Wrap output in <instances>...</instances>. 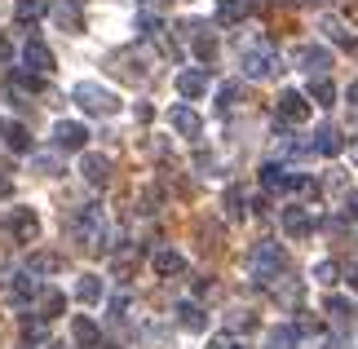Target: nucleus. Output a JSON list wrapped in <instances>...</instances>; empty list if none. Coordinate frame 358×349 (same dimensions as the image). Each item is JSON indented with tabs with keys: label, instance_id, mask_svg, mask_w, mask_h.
Segmentation results:
<instances>
[{
	"label": "nucleus",
	"instance_id": "f257e3e1",
	"mask_svg": "<svg viewBox=\"0 0 358 349\" xmlns=\"http://www.w3.org/2000/svg\"><path fill=\"white\" fill-rule=\"evenodd\" d=\"M248 270H252L257 287H270L287 274V252L274 239H261V243H252V252H248Z\"/></svg>",
	"mask_w": 358,
	"mask_h": 349
},
{
	"label": "nucleus",
	"instance_id": "f03ea898",
	"mask_svg": "<svg viewBox=\"0 0 358 349\" xmlns=\"http://www.w3.org/2000/svg\"><path fill=\"white\" fill-rule=\"evenodd\" d=\"M71 234H76V239H85L98 257L111 252V226H106V213H102L98 204H85V208L71 217Z\"/></svg>",
	"mask_w": 358,
	"mask_h": 349
},
{
	"label": "nucleus",
	"instance_id": "7ed1b4c3",
	"mask_svg": "<svg viewBox=\"0 0 358 349\" xmlns=\"http://www.w3.org/2000/svg\"><path fill=\"white\" fill-rule=\"evenodd\" d=\"M71 97H76V106L85 111V115H98V120H106V115H115V111H120V97L111 89L93 85V80H80Z\"/></svg>",
	"mask_w": 358,
	"mask_h": 349
},
{
	"label": "nucleus",
	"instance_id": "20e7f679",
	"mask_svg": "<svg viewBox=\"0 0 358 349\" xmlns=\"http://www.w3.org/2000/svg\"><path fill=\"white\" fill-rule=\"evenodd\" d=\"M5 234H9V239L13 243H36L40 239V213H36V208H9V213H5Z\"/></svg>",
	"mask_w": 358,
	"mask_h": 349
},
{
	"label": "nucleus",
	"instance_id": "39448f33",
	"mask_svg": "<svg viewBox=\"0 0 358 349\" xmlns=\"http://www.w3.org/2000/svg\"><path fill=\"white\" fill-rule=\"evenodd\" d=\"M279 71H283V58L270 45H252V49L243 53V76L248 80H270V76H279Z\"/></svg>",
	"mask_w": 358,
	"mask_h": 349
},
{
	"label": "nucleus",
	"instance_id": "423d86ee",
	"mask_svg": "<svg viewBox=\"0 0 358 349\" xmlns=\"http://www.w3.org/2000/svg\"><path fill=\"white\" fill-rule=\"evenodd\" d=\"M310 97L301 89H283L279 93V120L287 124V129H301V124H310Z\"/></svg>",
	"mask_w": 358,
	"mask_h": 349
},
{
	"label": "nucleus",
	"instance_id": "0eeeda50",
	"mask_svg": "<svg viewBox=\"0 0 358 349\" xmlns=\"http://www.w3.org/2000/svg\"><path fill=\"white\" fill-rule=\"evenodd\" d=\"M53 146H58V150H80V155H85L89 124L85 120H58V124H53Z\"/></svg>",
	"mask_w": 358,
	"mask_h": 349
},
{
	"label": "nucleus",
	"instance_id": "6e6552de",
	"mask_svg": "<svg viewBox=\"0 0 358 349\" xmlns=\"http://www.w3.org/2000/svg\"><path fill=\"white\" fill-rule=\"evenodd\" d=\"M22 71H31V76L53 71V49H49L40 36H31V40L22 45Z\"/></svg>",
	"mask_w": 358,
	"mask_h": 349
},
{
	"label": "nucleus",
	"instance_id": "1a4fd4ad",
	"mask_svg": "<svg viewBox=\"0 0 358 349\" xmlns=\"http://www.w3.org/2000/svg\"><path fill=\"white\" fill-rule=\"evenodd\" d=\"M0 142H5L13 155H31V150H36L31 129H27V124H18V120H0Z\"/></svg>",
	"mask_w": 358,
	"mask_h": 349
},
{
	"label": "nucleus",
	"instance_id": "9d476101",
	"mask_svg": "<svg viewBox=\"0 0 358 349\" xmlns=\"http://www.w3.org/2000/svg\"><path fill=\"white\" fill-rule=\"evenodd\" d=\"M80 177H85L93 190H106L111 186V159L106 155H80Z\"/></svg>",
	"mask_w": 358,
	"mask_h": 349
},
{
	"label": "nucleus",
	"instance_id": "9b49d317",
	"mask_svg": "<svg viewBox=\"0 0 358 349\" xmlns=\"http://www.w3.org/2000/svg\"><path fill=\"white\" fill-rule=\"evenodd\" d=\"M186 257L177 252V248H159V252H150V270H155V278H177L186 274Z\"/></svg>",
	"mask_w": 358,
	"mask_h": 349
},
{
	"label": "nucleus",
	"instance_id": "f8f14e48",
	"mask_svg": "<svg viewBox=\"0 0 358 349\" xmlns=\"http://www.w3.org/2000/svg\"><path fill=\"white\" fill-rule=\"evenodd\" d=\"M314 155H327V159H332V155H341V150H345V133H341L336 129V124H319V129H314Z\"/></svg>",
	"mask_w": 358,
	"mask_h": 349
},
{
	"label": "nucleus",
	"instance_id": "ddd939ff",
	"mask_svg": "<svg viewBox=\"0 0 358 349\" xmlns=\"http://www.w3.org/2000/svg\"><path fill=\"white\" fill-rule=\"evenodd\" d=\"M177 323H182L190 336H199V332H208V310H203L199 301H177Z\"/></svg>",
	"mask_w": 358,
	"mask_h": 349
},
{
	"label": "nucleus",
	"instance_id": "4468645a",
	"mask_svg": "<svg viewBox=\"0 0 358 349\" xmlns=\"http://www.w3.org/2000/svg\"><path fill=\"white\" fill-rule=\"evenodd\" d=\"M177 93H182L186 102L203 97V93H208V71H203V66H186V71L177 76Z\"/></svg>",
	"mask_w": 358,
	"mask_h": 349
},
{
	"label": "nucleus",
	"instance_id": "2eb2a0df",
	"mask_svg": "<svg viewBox=\"0 0 358 349\" xmlns=\"http://www.w3.org/2000/svg\"><path fill=\"white\" fill-rule=\"evenodd\" d=\"M283 234H287V239H310V234H314V217L306 213V208H287V213H283Z\"/></svg>",
	"mask_w": 358,
	"mask_h": 349
},
{
	"label": "nucleus",
	"instance_id": "dca6fc26",
	"mask_svg": "<svg viewBox=\"0 0 358 349\" xmlns=\"http://www.w3.org/2000/svg\"><path fill=\"white\" fill-rule=\"evenodd\" d=\"M301 93L310 97V106H332L336 97H341V89H336V85H332L327 76H314V80H310V85L301 89Z\"/></svg>",
	"mask_w": 358,
	"mask_h": 349
},
{
	"label": "nucleus",
	"instance_id": "f3484780",
	"mask_svg": "<svg viewBox=\"0 0 358 349\" xmlns=\"http://www.w3.org/2000/svg\"><path fill=\"white\" fill-rule=\"evenodd\" d=\"M292 62L310 66V71H323V66H332V49H323V45H301V49L292 53Z\"/></svg>",
	"mask_w": 358,
	"mask_h": 349
},
{
	"label": "nucleus",
	"instance_id": "a211bd4d",
	"mask_svg": "<svg viewBox=\"0 0 358 349\" xmlns=\"http://www.w3.org/2000/svg\"><path fill=\"white\" fill-rule=\"evenodd\" d=\"M111 71H115V76H124V80H129V85H146V80H150V71H146L142 62H137V53H120Z\"/></svg>",
	"mask_w": 358,
	"mask_h": 349
},
{
	"label": "nucleus",
	"instance_id": "6ab92c4d",
	"mask_svg": "<svg viewBox=\"0 0 358 349\" xmlns=\"http://www.w3.org/2000/svg\"><path fill=\"white\" fill-rule=\"evenodd\" d=\"M169 120H173V129L182 133V137H199V133H203V120H199L190 106H173V111H169Z\"/></svg>",
	"mask_w": 358,
	"mask_h": 349
},
{
	"label": "nucleus",
	"instance_id": "aec40b11",
	"mask_svg": "<svg viewBox=\"0 0 358 349\" xmlns=\"http://www.w3.org/2000/svg\"><path fill=\"white\" fill-rule=\"evenodd\" d=\"M287 177H292V169H283V164H261V186L270 194H287Z\"/></svg>",
	"mask_w": 358,
	"mask_h": 349
},
{
	"label": "nucleus",
	"instance_id": "412c9836",
	"mask_svg": "<svg viewBox=\"0 0 358 349\" xmlns=\"http://www.w3.org/2000/svg\"><path fill=\"white\" fill-rule=\"evenodd\" d=\"M31 297H36V283H31V274H27V270L13 274L9 283H5V301H9V305H27Z\"/></svg>",
	"mask_w": 358,
	"mask_h": 349
},
{
	"label": "nucleus",
	"instance_id": "4be33fe9",
	"mask_svg": "<svg viewBox=\"0 0 358 349\" xmlns=\"http://www.w3.org/2000/svg\"><path fill=\"white\" fill-rule=\"evenodd\" d=\"M71 341H76V345H85V349H98V345H102V327L93 323L89 314H80V318H76V327H71Z\"/></svg>",
	"mask_w": 358,
	"mask_h": 349
},
{
	"label": "nucleus",
	"instance_id": "5701e85b",
	"mask_svg": "<svg viewBox=\"0 0 358 349\" xmlns=\"http://www.w3.org/2000/svg\"><path fill=\"white\" fill-rule=\"evenodd\" d=\"M186 45H190V53H195L199 62H213V58H217V49H222V40H217V31H208V27H203V31H199V36H190Z\"/></svg>",
	"mask_w": 358,
	"mask_h": 349
},
{
	"label": "nucleus",
	"instance_id": "b1692460",
	"mask_svg": "<svg viewBox=\"0 0 358 349\" xmlns=\"http://www.w3.org/2000/svg\"><path fill=\"white\" fill-rule=\"evenodd\" d=\"M53 18L62 22V31H80L85 9H80V0H58V5H53Z\"/></svg>",
	"mask_w": 358,
	"mask_h": 349
},
{
	"label": "nucleus",
	"instance_id": "393cba45",
	"mask_svg": "<svg viewBox=\"0 0 358 349\" xmlns=\"http://www.w3.org/2000/svg\"><path fill=\"white\" fill-rule=\"evenodd\" d=\"M62 310H66V297H62L58 287H45V292H40V314H36V318L53 323V318H62Z\"/></svg>",
	"mask_w": 358,
	"mask_h": 349
},
{
	"label": "nucleus",
	"instance_id": "a878e982",
	"mask_svg": "<svg viewBox=\"0 0 358 349\" xmlns=\"http://www.w3.org/2000/svg\"><path fill=\"white\" fill-rule=\"evenodd\" d=\"M296 345H301L296 323H283V327H274L270 336H266V349H296Z\"/></svg>",
	"mask_w": 358,
	"mask_h": 349
},
{
	"label": "nucleus",
	"instance_id": "bb28decb",
	"mask_svg": "<svg viewBox=\"0 0 358 349\" xmlns=\"http://www.w3.org/2000/svg\"><path fill=\"white\" fill-rule=\"evenodd\" d=\"M248 18V0H217V22H226V27H235Z\"/></svg>",
	"mask_w": 358,
	"mask_h": 349
},
{
	"label": "nucleus",
	"instance_id": "cd10ccee",
	"mask_svg": "<svg viewBox=\"0 0 358 349\" xmlns=\"http://www.w3.org/2000/svg\"><path fill=\"white\" fill-rule=\"evenodd\" d=\"M76 301H80V305H98V301H102V278H98V274H85V278L76 283Z\"/></svg>",
	"mask_w": 358,
	"mask_h": 349
},
{
	"label": "nucleus",
	"instance_id": "c85d7f7f",
	"mask_svg": "<svg viewBox=\"0 0 358 349\" xmlns=\"http://www.w3.org/2000/svg\"><path fill=\"white\" fill-rule=\"evenodd\" d=\"M323 36H327V40H336L341 49H358V40L345 31V22H341V18H332V13L323 18Z\"/></svg>",
	"mask_w": 358,
	"mask_h": 349
},
{
	"label": "nucleus",
	"instance_id": "c756f323",
	"mask_svg": "<svg viewBox=\"0 0 358 349\" xmlns=\"http://www.w3.org/2000/svg\"><path fill=\"white\" fill-rule=\"evenodd\" d=\"M62 265H66V261H62L58 252H36L31 265H27V274H58Z\"/></svg>",
	"mask_w": 358,
	"mask_h": 349
},
{
	"label": "nucleus",
	"instance_id": "7c9ffc66",
	"mask_svg": "<svg viewBox=\"0 0 358 349\" xmlns=\"http://www.w3.org/2000/svg\"><path fill=\"white\" fill-rule=\"evenodd\" d=\"M31 164H36L40 177H62V159L49 155V150H31Z\"/></svg>",
	"mask_w": 358,
	"mask_h": 349
},
{
	"label": "nucleus",
	"instance_id": "2f4dec72",
	"mask_svg": "<svg viewBox=\"0 0 358 349\" xmlns=\"http://www.w3.org/2000/svg\"><path fill=\"white\" fill-rule=\"evenodd\" d=\"M222 213H226V221H239V217H243V190H239V186H226Z\"/></svg>",
	"mask_w": 358,
	"mask_h": 349
},
{
	"label": "nucleus",
	"instance_id": "473e14b6",
	"mask_svg": "<svg viewBox=\"0 0 358 349\" xmlns=\"http://www.w3.org/2000/svg\"><path fill=\"white\" fill-rule=\"evenodd\" d=\"M270 292H274V301H279V305H301V297H306V287H301V283H270Z\"/></svg>",
	"mask_w": 358,
	"mask_h": 349
},
{
	"label": "nucleus",
	"instance_id": "72a5a7b5",
	"mask_svg": "<svg viewBox=\"0 0 358 349\" xmlns=\"http://www.w3.org/2000/svg\"><path fill=\"white\" fill-rule=\"evenodd\" d=\"M13 18L18 22H40L45 18V5H40V0H18V5H13Z\"/></svg>",
	"mask_w": 358,
	"mask_h": 349
},
{
	"label": "nucleus",
	"instance_id": "f704fd0d",
	"mask_svg": "<svg viewBox=\"0 0 358 349\" xmlns=\"http://www.w3.org/2000/svg\"><path fill=\"white\" fill-rule=\"evenodd\" d=\"M323 310L332 314L336 323H350V318H354V305H350L345 297H327V301H323Z\"/></svg>",
	"mask_w": 358,
	"mask_h": 349
},
{
	"label": "nucleus",
	"instance_id": "c9c22d12",
	"mask_svg": "<svg viewBox=\"0 0 358 349\" xmlns=\"http://www.w3.org/2000/svg\"><path fill=\"white\" fill-rule=\"evenodd\" d=\"M129 310H133V297L129 292H120V297H111V323H129Z\"/></svg>",
	"mask_w": 358,
	"mask_h": 349
},
{
	"label": "nucleus",
	"instance_id": "e433bc0d",
	"mask_svg": "<svg viewBox=\"0 0 358 349\" xmlns=\"http://www.w3.org/2000/svg\"><path fill=\"white\" fill-rule=\"evenodd\" d=\"M314 278H319V283H327V287H332L336 278H341V265H336V261H319V265H314Z\"/></svg>",
	"mask_w": 358,
	"mask_h": 349
},
{
	"label": "nucleus",
	"instance_id": "4c0bfd02",
	"mask_svg": "<svg viewBox=\"0 0 358 349\" xmlns=\"http://www.w3.org/2000/svg\"><path fill=\"white\" fill-rule=\"evenodd\" d=\"M235 102H239V85H222V89H217V111H222V115H226Z\"/></svg>",
	"mask_w": 358,
	"mask_h": 349
},
{
	"label": "nucleus",
	"instance_id": "58836bf2",
	"mask_svg": "<svg viewBox=\"0 0 358 349\" xmlns=\"http://www.w3.org/2000/svg\"><path fill=\"white\" fill-rule=\"evenodd\" d=\"M252 327H257V318L248 314V310H239V314H235V332H252Z\"/></svg>",
	"mask_w": 358,
	"mask_h": 349
},
{
	"label": "nucleus",
	"instance_id": "ea45409f",
	"mask_svg": "<svg viewBox=\"0 0 358 349\" xmlns=\"http://www.w3.org/2000/svg\"><path fill=\"white\" fill-rule=\"evenodd\" d=\"M341 217H345V221H358V190H354L350 199H345V208H341Z\"/></svg>",
	"mask_w": 358,
	"mask_h": 349
},
{
	"label": "nucleus",
	"instance_id": "a19ab883",
	"mask_svg": "<svg viewBox=\"0 0 358 349\" xmlns=\"http://www.w3.org/2000/svg\"><path fill=\"white\" fill-rule=\"evenodd\" d=\"M208 349H248V345H243V341H235V336H217Z\"/></svg>",
	"mask_w": 358,
	"mask_h": 349
},
{
	"label": "nucleus",
	"instance_id": "79ce46f5",
	"mask_svg": "<svg viewBox=\"0 0 358 349\" xmlns=\"http://www.w3.org/2000/svg\"><path fill=\"white\" fill-rule=\"evenodd\" d=\"M327 190H345V173H332V177H327Z\"/></svg>",
	"mask_w": 358,
	"mask_h": 349
},
{
	"label": "nucleus",
	"instance_id": "37998d69",
	"mask_svg": "<svg viewBox=\"0 0 358 349\" xmlns=\"http://www.w3.org/2000/svg\"><path fill=\"white\" fill-rule=\"evenodd\" d=\"M9 58H13V45H9L5 36H0V62H9Z\"/></svg>",
	"mask_w": 358,
	"mask_h": 349
},
{
	"label": "nucleus",
	"instance_id": "c03bdc74",
	"mask_svg": "<svg viewBox=\"0 0 358 349\" xmlns=\"http://www.w3.org/2000/svg\"><path fill=\"white\" fill-rule=\"evenodd\" d=\"M345 97H350V106H358V80H350V89H345Z\"/></svg>",
	"mask_w": 358,
	"mask_h": 349
},
{
	"label": "nucleus",
	"instance_id": "a18cd8bd",
	"mask_svg": "<svg viewBox=\"0 0 358 349\" xmlns=\"http://www.w3.org/2000/svg\"><path fill=\"white\" fill-rule=\"evenodd\" d=\"M9 190H13V186H9V177L0 173V199H9Z\"/></svg>",
	"mask_w": 358,
	"mask_h": 349
},
{
	"label": "nucleus",
	"instance_id": "49530a36",
	"mask_svg": "<svg viewBox=\"0 0 358 349\" xmlns=\"http://www.w3.org/2000/svg\"><path fill=\"white\" fill-rule=\"evenodd\" d=\"M350 287L358 292V265H354V270H350Z\"/></svg>",
	"mask_w": 358,
	"mask_h": 349
},
{
	"label": "nucleus",
	"instance_id": "de8ad7c7",
	"mask_svg": "<svg viewBox=\"0 0 358 349\" xmlns=\"http://www.w3.org/2000/svg\"><path fill=\"white\" fill-rule=\"evenodd\" d=\"M49 349H71V345H62V341H53V345H49Z\"/></svg>",
	"mask_w": 358,
	"mask_h": 349
},
{
	"label": "nucleus",
	"instance_id": "09e8293b",
	"mask_svg": "<svg viewBox=\"0 0 358 349\" xmlns=\"http://www.w3.org/2000/svg\"><path fill=\"white\" fill-rule=\"evenodd\" d=\"M354 164H358V142H354Z\"/></svg>",
	"mask_w": 358,
	"mask_h": 349
}]
</instances>
